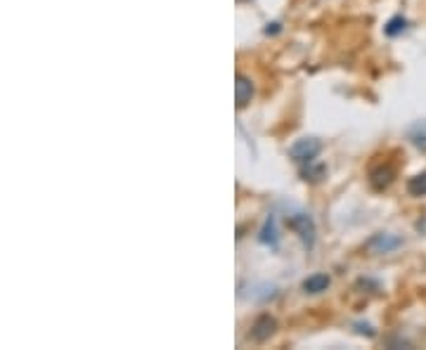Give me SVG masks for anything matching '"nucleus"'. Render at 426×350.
<instances>
[{
    "label": "nucleus",
    "mask_w": 426,
    "mask_h": 350,
    "mask_svg": "<svg viewBox=\"0 0 426 350\" xmlns=\"http://www.w3.org/2000/svg\"><path fill=\"white\" fill-rule=\"evenodd\" d=\"M320 152H322V142L317 140V137H301V140H296L292 147H289V157H292L296 164H313Z\"/></svg>",
    "instance_id": "obj_1"
},
{
    "label": "nucleus",
    "mask_w": 426,
    "mask_h": 350,
    "mask_svg": "<svg viewBox=\"0 0 426 350\" xmlns=\"http://www.w3.org/2000/svg\"><path fill=\"white\" fill-rule=\"evenodd\" d=\"M287 225L301 237V242H303L306 249H313V244H315V223H313V218H310L308 213H294L292 218H287Z\"/></svg>",
    "instance_id": "obj_2"
},
{
    "label": "nucleus",
    "mask_w": 426,
    "mask_h": 350,
    "mask_svg": "<svg viewBox=\"0 0 426 350\" xmlns=\"http://www.w3.org/2000/svg\"><path fill=\"white\" fill-rule=\"evenodd\" d=\"M403 246V239L400 237H395V235H386V232H381V235H374L370 242L365 244V249L370 251V253H391V251H395V249H400Z\"/></svg>",
    "instance_id": "obj_3"
},
{
    "label": "nucleus",
    "mask_w": 426,
    "mask_h": 350,
    "mask_svg": "<svg viewBox=\"0 0 426 350\" xmlns=\"http://www.w3.org/2000/svg\"><path fill=\"white\" fill-rule=\"evenodd\" d=\"M275 329H277L275 317H270V315H261L254 324H251L249 339L254 341V344H265V341H268V339L272 336V334H275Z\"/></svg>",
    "instance_id": "obj_4"
},
{
    "label": "nucleus",
    "mask_w": 426,
    "mask_h": 350,
    "mask_svg": "<svg viewBox=\"0 0 426 350\" xmlns=\"http://www.w3.org/2000/svg\"><path fill=\"white\" fill-rule=\"evenodd\" d=\"M251 97H254V83H251L249 76L244 74H237L235 78V100H237V107H247Z\"/></svg>",
    "instance_id": "obj_5"
},
{
    "label": "nucleus",
    "mask_w": 426,
    "mask_h": 350,
    "mask_svg": "<svg viewBox=\"0 0 426 350\" xmlns=\"http://www.w3.org/2000/svg\"><path fill=\"white\" fill-rule=\"evenodd\" d=\"M329 284H331L329 275L317 272V275H310L308 280L303 282V291H306V294H322V291L329 289Z\"/></svg>",
    "instance_id": "obj_6"
},
{
    "label": "nucleus",
    "mask_w": 426,
    "mask_h": 350,
    "mask_svg": "<svg viewBox=\"0 0 426 350\" xmlns=\"http://www.w3.org/2000/svg\"><path fill=\"white\" fill-rule=\"evenodd\" d=\"M370 182H372L374 189H386L393 182V169H388V166H381V169L372 171L370 173Z\"/></svg>",
    "instance_id": "obj_7"
},
{
    "label": "nucleus",
    "mask_w": 426,
    "mask_h": 350,
    "mask_svg": "<svg viewBox=\"0 0 426 350\" xmlns=\"http://www.w3.org/2000/svg\"><path fill=\"white\" fill-rule=\"evenodd\" d=\"M408 192L412 196H426V171L420 173V175H415V178H410Z\"/></svg>",
    "instance_id": "obj_8"
},
{
    "label": "nucleus",
    "mask_w": 426,
    "mask_h": 350,
    "mask_svg": "<svg viewBox=\"0 0 426 350\" xmlns=\"http://www.w3.org/2000/svg\"><path fill=\"white\" fill-rule=\"evenodd\" d=\"M408 28V19L405 17H393L391 21L386 24V36H398V33H403Z\"/></svg>",
    "instance_id": "obj_9"
},
{
    "label": "nucleus",
    "mask_w": 426,
    "mask_h": 350,
    "mask_svg": "<svg viewBox=\"0 0 426 350\" xmlns=\"http://www.w3.org/2000/svg\"><path fill=\"white\" fill-rule=\"evenodd\" d=\"M356 327H358V332H360V334H367V336H374V329H372L370 324H356Z\"/></svg>",
    "instance_id": "obj_10"
}]
</instances>
